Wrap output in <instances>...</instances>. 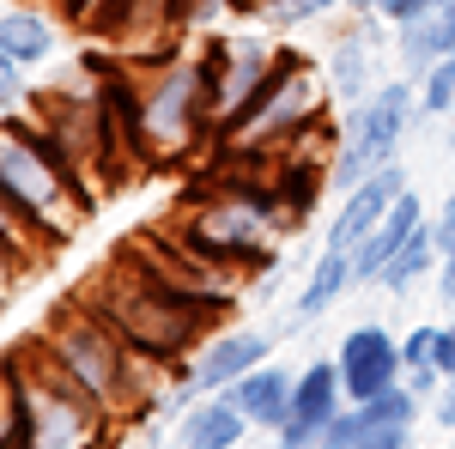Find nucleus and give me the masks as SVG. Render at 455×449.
Here are the masks:
<instances>
[{
  "instance_id": "29",
  "label": "nucleus",
  "mask_w": 455,
  "mask_h": 449,
  "mask_svg": "<svg viewBox=\"0 0 455 449\" xmlns=\"http://www.w3.org/2000/svg\"><path fill=\"white\" fill-rule=\"evenodd\" d=\"M304 449H328V437H322V444H304Z\"/></svg>"
},
{
  "instance_id": "28",
  "label": "nucleus",
  "mask_w": 455,
  "mask_h": 449,
  "mask_svg": "<svg viewBox=\"0 0 455 449\" xmlns=\"http://www.w3.org/2000/svg\"><path fill=\"white\" fill-rule=\"evenodd\" d=\"M437 425H443V431H455V377L443 382V401H437Z\"/></svg>"
},
{
  "instance_id": "11",
  "label": "nucleus",
  "mask_w": 455,
  "mask_h": 449,
  "mask_svg": "<svg viewBox=\"0 0 455 449\" xmlns=\"http://www.w3.org/2000/svg\"><path fill=\"white\" fill-rule=\"evenodd\" d=\"M340 401H347L340 365H334V358L304 365V377H298V389H291V413H285V425L274 431V437H280V449L322 444V437H328V425L340 419Z\"/></svg>"
},
{
  "instance_id": "21",
  "label": "nucleus",
  "mask_w": 455,
  "mask_h": 449,
  "mask_svg": "<svg viewBox=\"0 0 455 449\" xmlns=\"http://www.w3.org/2000/svg\"><path fill=\"white\" fill-rule=\"evenodd\" d=\"M347 0H255V12L274 25V31H291V25H310V19H328L340 12Z\"/></svg>"
},
{
  "instance_id": "6",
  "label": "nucleus",
  "mask_w": 455,
  "mask_h": 449,
  "mask_svg": "<svg viewBox=\"0 0 455 449\" xmlns=\"http://www.w3.org/2000/svg\"><path fill=\"white\" fill-rule=\"evenodd\" d=\"M413 116H419V85L407 73H395L371 98L347 104V122L334 134V152H328V188L334 195H352L358 182H371L383 164H395L401 134L413 128Z\"/></svg>"
},
{
  "instance_id": "1",
  "label": "nucleus",
  "mask_w": 455,
  "mask_h": 449,
  "mask_svg": "<svg viewBox=\"0 0 455 449\" xmlns=\"http://www.w3.org/2000/svg\"><path fill=\"white\" fill-rule=\"evenodd\" d=\"M43 346L61 358V371H68V377L79 382V389H85L109 419L146 413V407H152V395H158V382L140 377L152 358L122 341V328H116L92 298H68L61 310L49 316Z\"/></svg>"
},
{
  "instance_id": "17",
  "label": "nucleus",
  "mask_w": 455,
  "mask_h": 449,
  "mask_svg": "<svg viewBox=\"0 0 455 449\" xmlns=\"http://www.w3.org/2000/svg\"><path fill=\"white\" fill-rule=\"evenodd\" d=\"M55 19H43L31 6H12V12H0V55L6 61H19V68H36V61H49L55 55Z\"/></svg>"
},
{
  "instance_id": "3",
  "label": "nucleus",
  "mask_w": 455,
  "mask_h": 449,
  "mask_svg": "<svg viewBox=\"0 0 455 449\" xmlns=\"http://www.w3.org/2000/svg\"><path fill=\"white\" fill-rule=\"evenodd\" d=\"M285 207L274 182H249V176H212V188L195 201V212L176 225V243L207 261L212 274L231 268H267L274 243L285 237Z\"/></svg>"
},
{
  "instance_id": "9",
  "label": "nucleus",
  "mask_w": 455,
  "mask_h": 449,
  "mask_svg": "<svg viewBox=\"0 0 455 449\" xmlns=\"http://www.w3.org/2000/svg\"><path fill=\"white\" fill-rule=\"evenodd\" d=\"M334 365H340V382H347V401H377L383 389L407 382L401 341L388 334L383 322L347 328V334H340V346H334Z\"/></svg>"
},
{
  "instance_id": "25",
  "label": "nucleus",
  "mask_w": 455,
  "mask_h": 449,
  "mask_svg": "<svg viewBox=\"0 0 455 449\" xmlns=\"http://www.w3.org/2000/svg\"><path fill=\"white\" fill-rule=\"evenodd\" d=\"M425 6H437V0H383L377 19H383V25H401V19H413V12H425Z\"/></svg>"
},
{
  "instance_id": "8",
  "label": "nucleus",
  "mask_w": 455,
  "mask_h": 449,
  "mask_svg": "<svg viewBox=\"0 0 455 449\" xmlns=\"http://www.w3.org/2000/svg\"><path fill=\"white\" fill-rule=\"evenodd\" d=\"M0 182H6V188H19V195H25V201H31L43 219H55L68 237H73V225L92 212V201H98V195L73 188L68 176L55 171V164L36 152L31 140L12 134V128H0Z\"/></svg>"
},
{
  "instance_id": "10",
  "label": "nucleus",
  "mask_w": 455,
  "mask_h": 449,
  "mask_svg": "<svg viewBox=\"0 0 455 449\" xmlns=\"http://www.w3.org/2000/svg\"><path fill=\"white\" fill-rule=\"evenodd\" d=\"M267 358H274V334H267V328H219L212 341L195 346L182 382H188L195 395H225L237 377H249V371L267 365Z\"/></svg>"
},
{
  "instance_id": "24",
  "label": "nucleus",
  "mask_w": 455,
  "mask_h": 449,
  "mask_svg": "<svg viewBox=\"0 0 455 449\" xmlns=\"http://www.w3.org/2000/svg\"><path fill=\"white\" fill-rule=\"evenodd\" d=\"M407 431L413 425H383V431H371L364 444H352V449H407Z\"/></svg>"
},
{
  "instance_id": "26",
  "label": "nucleus",
  "mask_w": 455,
  "mask_h": 449,
  "mask_svg": "<svg viewBox=\"0 0 455 449\" xmlns=\"http://www.w3.org/2000/svg\"><path fill=\"white\" fill-rule=\"evenodd\" d=\"M437 298H443V304L455 310V243L443 249V255H437Z\"/></svg>"
},
{
  "instance_id": "2",
  "label": "nucleus",
  "mask_w": 455,
  "mask_h": 449,
  "mask_svg": "<svg viewBox=\"0 0 455 449\" xmlns=\"http://www.w3.org/2000/svg\"><path fill=\"white\" fill-rule=\"evenodd\" d=\"M0 382L12 395V425L25 449H98L109 437L116 419L79 389V382L61 371V358L36 341H25L6 365H0Z\"/></svg>"
},
{
  "instance_id": "12",
  "label": "nucleus",
  "mask_w": 455,
  "mask_h": 449,
  "mask_svg": "<svg viewBox=\"0 0 455 449\" xmlns=\"http://www.w3.org/2000/svg\"><path fill=\"white\" fill-rule=\"evenodd\" d=\"M401 195H407V171H401V158H395V164H383L371 182H358L352 195H340V212H334V225H328V243H322V249H347V255H352L358 243L383 225V212L395 207Z\"/></svg>"
},
{
  "instance_id": "22",
  "label": "nucleus",
  "mask_w": 455,
  "mask_h": 449,
  "mask_svg": "<svg viewBox=\"0 0 455 449\" xmlns=\"http://www.w3.org/2000/svg\"><path fill=\"white\" fill-rule=\"evenodd\" d=\"M19 109H31V85H25V68L19 61L0 55V116H19Z\"/></svg>"
},
{
  "instance_id": "13",
  "label": "nucleus",
  "mask_w": 455,
  "mask_h": 449,
  "mask_svg": "<svg viewBox=\"0 0 455 449\" xmlns=\"http://www.w3.org/2000/svg\"><path fill=\"white\" fill-rule=\"evenodd\" d=\"M377 85H383V36L371 31V19H358L328 49V92H334V104H358Z\"/></svg>"
},
{
  "instance_id": "19",
  "label": "nucleus",
  "mask_w": 455,
  "mask_h": 449,
  "mask_svg": "<svg viewBox=\"0 0 455 449\" xmlns=\"http://www.w3.org/2000/svg\"><path fill=\"white\" fill-rule=\"evenodd\" d=\"M431 268H437V237H431V219H425V231L407 243V249H401L395 261H388L377 285H388V292H413V279H425Z\"/></svg>"
},
{
  "instance_id": "27",
  "label": "nucleus",
  "mask_w": 455,
  "mask_h": 449,
  "mask_svg": "<svg viewBox=\"0 0 455 449\" xmlns=\"http://www.w3.org/2000/svg\"><path fill=\"white\" fill-rule=\"evenodd\" d=\"M437 377H443V382L455 377V322H450V328H437Z\"/></svg>"
},
{
  "instance_id": "23",
  "label": "nucleus",
  "mask_w": 455,
  "mask_h": 449,
  "mask_svg": "<svg viewBox=\"0 0 455 449\" xmlns=\"http://www.w3.org/2000/svg\"><path fill=\"white\" fill-rule=\"evenodd\" d=\"M36 268V255H25V249H12V243H0V304L25 285V274Z\"/></svg>"
},
{
  "instance_id": "18",
  "label": "nucleus",
  "mask_w": 455,
  "mask_h": 449,
  "mask_svg": "<svg viewBox=\"0 0 455 449\" xmlns=\"http://www.w3.org/2000/svg\"><path fill=\"white\" fill-rule=\"evenodd\" d=\"M347 285H358L352 255H347V249H322V255H315V268H310V279H304V292H298V316H304V322L328 316L334 304H340V292H347Z\"/></svg>"
},
{
  "instance_id": "15",
  "label": "nucleus",
  "mask_w": 455,
  "mask_h": 449,
  "mask_svg": "<svg viewBox=\"0 0 455 449\" xmlns=\"http://www.w3.org/2000/svg\"><path fill=\"white\" fill-rule=\"evenodd\" d=\"M255 431L231 395H195L182 419H176V449H243V437Z\"/></svg>"
},
{
  "instance_id": "5",
  "label": "nucleus",
  "mask_w": 455,
  "mask_h": 449,
  "mask_svg": "<svg viewBox=\"0 0 455 449\" xmlns=\"http://www.w3.org/2000/svg\"><path fill=\"white\" fill-rule=\"evenodd\" d=\"M201 134H219L207 61L171 43L152 73H140V164H182Z\"/></svg>"
},
{
  "instance_id": "16",
  "label": "nucleus",
  "mask_w": 455,
  "mask_h": 449,
  "mask_svg": "<svg viewBox=\"0 0 455 449\" xmlns=\"http://www.w3.org/2000/svg\"><path fill=\"white\" fill-rule=\"evenodd\" d=\"M291 389H298V377L291 371H280L274 358L267 365H255L249 377H237L225 395L237 401V413L249 419V425H261V431H280L285 413H291Z\"/></svg>"
},
{
  "instance_id": "7",
  "label": "nucleus",
  "mask_w": 455,
  "mask_h": 449,
  "mask_svg": "<svg viewBox=\"0 0 455 449\" xmlns=\"http://www.w3.org/2000/svg\"><path fill=\"white\" fill-rule=\"evenodd\" d=\"M207 61V92H212V122L225 128L237 109H249L261 98V85L280 68V49L267 36H207L201 43Z\"/></svg>"
},
{
  "instance_id": "14",
  "label": "nucleus",
  "mask_w": 455,
  "mask_h": 449,
  "mask_svg": "<svg viewBox=\"0 0 455 449\" xmlns=\"http://www.w3.org/2000/svg\"><path fill=\"white\" fill-rule=\"evenodd\" d=\"M419 231H425V207H419V195L407 188V195H401V201L383 212V225H377L371 237L352 249V274H358V285H377V279H383V268H388V261H395V255H401L413 237H419Z\"/></svg>"
},
{
  "instance_id": "4",
  "label": "nucleus",
  "mask_w": 455,
  "mask_h": 449,
  "mask_svg": "<svg viewBox=\"0 0 455 449\" xmlns=\"http://www.w3.org/2000/svg\"><path fill=\"white\" fill-rule=\"evenodd\" d=\"M328 73H315V61L280 49V68L261 85V98L249 109H237L225 128H219V152L231 164H255V158H285L304 134L328 128Z\"/></svg>"
},
{
  "instance_id": "20",
  "label": "nucleus",
  "mask_w": 455,
  "mask_h": 449,
  "mask_svg": "<svg viewBox=\"0 0 455 449\" xmlns=\"http://www.w3.org/2000/svg\"><path fill=\"white\" fill-rule=\"evenodd\" d=\"M413 85H419V116H450L455 109V55L431 61Z\"/></svg>"
}]
</instances>
